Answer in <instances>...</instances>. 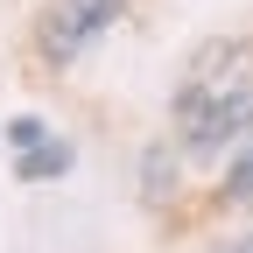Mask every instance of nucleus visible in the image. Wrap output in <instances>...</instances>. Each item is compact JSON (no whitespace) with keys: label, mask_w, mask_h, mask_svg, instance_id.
Listing matches in <instances>:
<instances>
[{"label":"nucleus","mask_w":253,"mask_h":253,"mask_svg":"<svg viewBox=\"0 0 253 253\" xmlns=\"http://www.w3.org/2000/svg\"><path fill=\"white\" fill-rule=\"evenodd\" d=\"M218 253H253V239H232V246H218Z\"/></svg>","instance_id":"nucleus-7"},{"label":"nucleus","mask_w":253,"mask_h":253,"mask_svg":"<svg viewBox=\"0 0 253 253\" xmlns=\"http://www.w3.org/2000/svg\"><path fill=\"white\" fill-rule=\"evenodd\" d=\"M225 204H253V134L239 141L232 169H225Z\"/></svg>","instance_id":"nucleus-5"},{"label":"nucleus","mask_w":253,"mask_h":253,"mask_svg":"<svg viewBox=\"0 0 253 253\" xmlns=\"http://www.w3.org/2000/svg\"><path fill=\"white\" fill-rule=\"evenodd\" d=\"M7 141H14V148H36V141H42V120H7Z\"/></svg>","instance_id":"nucleus-6"},{"label":"nucleus","mask_w":253,"mask_h":253,"mask_svg":"<svg viewBox=\"0 0 253 253\" xmlns=\"http://www.w3.org/2000/svg\"><path fill=\"white\" fill-rule=\"evenodd\" d=\"M63 169H71V148H63V141H36V148H14V176L21 183H49V176H63Z\"/></svg>","instance_id":"nucleus-4"},{"label":"nucleus","mask_w":253,"mask_h":253,"mask_svg":"<svg viewBox=\"0 0 253 253\" xmlns=\"http://www.w3.org/2000/svg\"><path fill=\"white\" fill-rule=\"evenodd\" d=\"M113 21H120V0H49L36 14V56L42 63H78Z\"/></svg>","instance_id":"nucleus-2"},{"label":"nucleus","mask_w":253,"mask_h":253,"mask_svg":"<svg viewBox=\"0 0 253 253\" xmlns=\"http://www.w3.org/2000/svg\"><path fill=\"white\" fill-rule=\"evenodd\" d=\"M176 134H183L190 155H218L225 141H246L253 134V78L197 91V99H176Z\"/></svg>","instance_id":"nucleus-1"},{"label":"nucleus","mask_w":253,"mask_h":253,"mask_svg":"<svg viewBox=\"0 0 253 253\" xmlns=\"http://www.w3.org/2000/svg\"><path fill=\"white\" fill-rule=\"evenodd\" d=\"M239 78H253V42H239V36H218V42H204V49H190L183 78H176V99H197V91L239 84Z\"/></svg>","instance_id":"nucleus-3"}]
</instances>
